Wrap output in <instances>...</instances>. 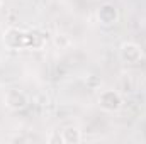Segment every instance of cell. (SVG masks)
Instances as JSON below:
<instances>
[{"mask_svg": "<svg viewBox=\"0 0 146 144\" xmlns=\"http://www.w3.org/2000/svg\"><path fill=\"white\" fill-rule=\"evenodd\" d=\"M48 143L49 144H65V141H63V136L60 132H51L48 136Z\"/></svg>", "mask_w": 146, "mask_h": 144, "instance_id": "cell-10", "label": "cell"}, {"mask_svg": "<svg viewBox=\"0 0 146 144\" xmlns=\"http://www.w3.org/2000/svg\"><path fill=\"white\" fill-rule=\"evenodd\" d=\"M2 42L7 49H12V51L29 49L31 48V32L19 29V27H9L3 31Z\"/></svg>", "mask_w": 146, "mask_h": 144, "instance_id": "cell-1", "label": "cell"}, {"mask_svg": "<svg viewBox=\"0 0 146 144\" xmlns=\"http://www.w3.org/2000/svg\"><path fill=\"white\" fill-rule=\"evenodd\" d=\"M119 59L124 65H136L143 59V49L138 42L126 41L119 48Z\"/></svg>", "mask_w": 146, "mask_h": 144, "instance_id": "cell-3", "label": "cell"}, {"mask_svg": "<svg viewBox=\"0 0 146 144\" xmlns=\"http://www.w3.org/2000/svg\"><path fill=\"white\" fill-rule=\"evenodd\" d=\"M2 7H3V0H0V10H2Z\"/></svg>", "mask_w": 146, "mask_h": 144, "instance_id": "cell-11", "label": "cell"}, {"mask_svg": "<svg viewBox=\"0 0 146 144\" xmlns=\"http://www.w3.org/2000/svg\"><path fill=\"white\" fill-rule=\"evenodd\" d=\"M61 136H63L65 144H78V143H82V139H83V134H82L80 127H76V126L65 127L61 131Z\"/></svg>", "mask_w": 146, "mask_h": 144, "instance_id": "cell-6", "label": "cell"}, {"mask_svg": "<svg viewBox=\"0 0 146 144\" xmlns=\"http://www.w3.org/2000/svg\"><path fill=\"white\" fill-rule=\"evenodd\" d=\"M29 32H31V48L29 49H33V51L44 49L46 44H48V36L41 29H31Z\"/></svg>", "mask_w": 146, "mask_h": 144, "instance_id": "cell-7", "label": "cell"}, {"mask_svg": "<svg viewBox=\"0 0 146 144\" xmlns=\"http://www.w3.org/2000/svg\"><path fill=\"white\" fill-rule=\"evenodd\" d=\"M53 44H54L56 49H68L70 44H72V41H70V37L66 36V34H56V36L53 37Z\"/></svg>", "mask_w": 146, "mask_h": 144, "instance_id": "cell-8", "label": "cell"}, {"mask_svg": "<svg viewBox=\"0 0 146 144\" xmlns=\"http://www.w3.org/2000/svg\"><path fill=\"white\" fill-rule=\"evenodd\" d=\"M87 87L88 88H92V90H95V88H99L100 87V83H102V80L99 78V76H95V75H90V76H87Z\"/></svg>", "mask_w": 146, "mask_h": 144, "instance_id": "cell-9", "label": "cell"}, {"mask_svg": "<svg viewBox=\"0 0 146 144\" xmlns=\"http://www.w3.org/2000/svg\"><path fill=\"white\" fill-rule=\"evenodd\" d=\"M119 9L114 5V3H102L99 9H97V20L100 26L104 27H110V26H115L119 22Z\"/></svg>", "mask_w": 146, "mask_h": 144, "instance_id": "cell-5", "label": "cell"}, {"mask_svg": "<svg viewBox=\"0 0 146 144\" xmlns=\"http://www.w3.org/2000/svg\"><path fill=\"white\" fill-rule=\"evenodd\" d=\"M97 104H99V107L102 108L104 112H117V110H121L124 100H122V95L117 90L107 88V90H102L99 93Z\"/></svg>", "mask_w": 146, "mask_h": 144, "instance_id": "cell-2", "label": "cell"}, {"mask_svg": "<svg viewBox=\"0 0 146 144\" xmlns=\"http://www.w3.org/2000/svg\"><path fill=\"white\" fill-rule=\"evenodd\" d=\"M29 95L24 92V90H19V88H10L5 92V97H3V104L5 107L10 108V110H24V108L29 105Z\"/></svg>", "mask_w": 146, "mask_h": 144, "instance_id": "cell-4", "label": "cell"}]
</instances>
